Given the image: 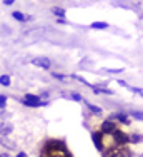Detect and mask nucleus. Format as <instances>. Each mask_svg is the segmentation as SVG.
Wrapping results in <instances>:
<instances>
[{"instance_id": "nucleus-1", "label": "nucleus", "mask_w": 143, "mask_h": 157, "mask_svg": "<svg viewBox=\"0 0 143 157\" xmlns=\"http://www.w3.org/2000/svg\"><path fill=\"white\" fill-rule=\"evenodd\" d=\"M93 144L97 145L100 152H108L115 147H120V145H125L128 142V136L123 134L122 130H115V132L110 134H103V132H93Z\"/></svg>"}, {"instance_id": "nucleus-2", "label": "nucleus", "mask_w": 143, "mask_h": 157, "mask_svg": "<svg viewBox=\"0 0 143 157\" xmlns=\"http://www.w3.org/2000/svg\"><path fill=\"white\" fill-rule=\"evenodd\" d=\"M40 157H72V154L62 140H48L42 147Z\"/></svg>"}, {"instance_id": "nucleus-3", "label": "nucleus", "mask_w": 143, "mask_h": 157, "mask_svg": "<svg viewBox=\"0 0 143 157\" xmlns=\"http://www.w3.org/2000/svg\"><path fill=\"white\" fill-rule=\"evenodd\" d=\"M105 157H131V152L128 147L125 145H120V147H115L112 151L105 152Z\"/></svg>"}, {"instance_id": "nucleus-4", "label": "nucleus", "mask_w": 143, "mask_h": 157, "mask_svg": "<svg viewBox=\"0 0 143 157\" xmlns=\"http://www.w3.org/2000/svg\"><path fill=\"white\" fill-rule=\"evenodd\" d=\"M24 104L25 105H30V107H40V105H43V100L40 99V97H37V95H32V94H27L24 97Z\"/></svg>"}, {"instance_id": "nucleus-5", "label": "nucleus", "mask_w": 143, "mask_h": 157, "mask_svg": "<svg viewBox=\"0 0 143 157\" xmlns=\"http://www.w3.org/2000/svg\"><path fill=\"white\" fill-rule=\"evenodd\" d=\"M115 130H116V125L112 121H105L101 124V132L103 134H110V132H115Z\"/></svg>"}, {"instance_id": "nucleus-6", "label": "nucleus", "mask_w": 143, "mask_h": 157, "mask_svg": "<svg viewBox=\"0 0 143 157\" xmlns=\"http://www.w3.org/2000/svg\"><path fill=\"white\" fill-rule=\"evenodd\" d=\"M33 65H38V67H43V69H48L50 67V60H48L47 57H37L32 60Z\"/></svg>"}, {"instance_id": "nucleus-7", "label": "nucleus", "mask_w": 143, "mask_h": 157, "mask_svg": "<svg viewBox=\"0 0 143 157\" xmlns=\"http://www.w3.org/2000/svg\"><path fill=\"white\" fill-rule=\"evenodd\" d=\"M112 119H116V121H120L122 124H125V125H128V124H130V119L127 117L125 114H115V115H112V117L108 119V121H112Z\"/></svg>"}, {"instance_id": "nucleus-8", "label": "nucleus", "mask_w": 143, "mask_h": 157, "mask_svg": "<svg viewBox=\"0 0 143 157\" xmlns=\"http://www.w3.org/2000/svg\"><path fill=\"white\" fill-rule=\"evenodd\" d=\"M15 20H18V22H25V20H30V15H24V13L22 12H13V15H12Z\"/></svg>"}, {"instance_id": "nucleus-9", "label": "nucleus", "mask_w": 143, "mask_h": 157, "mask_svg": "<svg viewBox=\"0 0 143 157\" xmlns=\"http://www.w3.org/2000/svg\"><path fill=\"white\" fill-rule=\"evenodd\" d=\"M108 24H105V22H93L92 24V29H107Z\"/></svg>"}, {"instance_id": "nucleus-10", "label": "nucleus", "mask_w": 143, "mask_h": 157, "mask_svg": "<svg viewBox=\"0 0 143 157\" xmlns=\"http://www.w3.org/2000/svg\"><path fill=\"white\" fill-rule=\"evenodd\" d=\"M128 142H133V144H138V142H141V137L138 136V134H133V136L128 137Z\"/></svg>"}, {"instance_id": "nucleus-11", "label": "nucleus", "mask_w": 143, "mask_h": 157, "mask_svg": "<svg viewBox=\"0 0 143 157\" xmlns=\"http://www.w3.org/2000/svg\"><path fill=\"white\" fill-rule=\"evenodd\" d=\"M0 84L5 85V87H7V85H10V77L9 75H2V77H0Z\"/></svg>"}, {"instance_id": "nucleus-12", "label": "nucleus", "mask_w": 143, "mask_h": 157, "mask_svg": "<svg viewBox=\"0 0 143 157\" xmlns=\"http://www.w3.org/2000/svg\"><path fill=\"white\" fill-rule=\"evenodd\" d=\"M53 13H55V15H58V17H65V10H63V9H57V7H55Z\"/></svg>"}, {"instance_id": "nucleus-13", "label": "nucleus", "mask_w": 143, "mask_h": 157, "mask_svg": "<svg viewBox=\"0 0 143 157\" xmlns=\"http://www.w3.org/2000/svg\"><path fill=\"white\" fill-rule=\"evenodd\" d=\"M88 109L92 110L93 114H100V112H101V109H100V107H97V105H92V104H88Z\"/></svg>"}, {"instance_id": "nucleus-14", "label": "nucleus", "mask_w": 143, "mask_h": 157, "mask_svg": "<svg viewBox=\"0 0 143 157\" xmlns=\"http://www.w3.org/2000/svg\"><path fill=\"white\" fill-rule=\"evenodd\" d=\"M5 105H7V97L5 95H0V109H3Z\"/></svg>"}, {"instance_id": "nucleus-15", "label": "nucleus", "mask_w": 143, "mask_h": 157, "mask_svg": "<svg viewBox=\"0 0 143 157\" xmlns=\"http://www.w3.org/2000/svg\"><path fill=\"white\" fill-rule=\"evenodd\" d=\"M70 97H72L73 100H82V95H80V94H75V92H73V94H70Z\"/></svg>"}, {"instance_id": "nucleus-16", "label": "nucleus", "mask_w": 143, "mask_h": 157, "mask_svg": "<svg viewBox=\"0 0 143 157\" xmlns=\"http://www.w3.org/2000/svg\"><path fill=\"white\" fill-rule=\"evenodd\" d=\"M131 115H133L135 119H138V121H141V114H140V112H133Z\"/></svg>"}, {"instance_id": "nucleus-17", "label": "nucleus", "mask_w": 143, "mask_h": 157, "mask_svg": "<svg viewBox=\"0 0 143 157\" xmlns=\"http://www.w3.org/2000/svg\"><path fill=\"white\" fill-rule=\"evenodd\" d=\"M17 157H27V154H25V152H20V154H17Z\"/></svg>"}, {"instance_id": "nucleus-18", "label": "nucleus", "mask_w": 143, "mask_h": 157, "mask_svg": "<svg viewBox=\"0 0 143 157\" xmlns=\"http://www.w3.org/2000/svg\"><path fill=\"white\" fill-rule=\"evenodd\" d=\"M0 157H10L9 154H0Z\"/></svg>"}]
</instances>
